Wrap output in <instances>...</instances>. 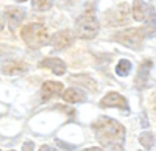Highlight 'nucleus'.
<instances>
[{"mask_svg": "<svg viewBox=\"0 0 156 151\" xmlns=\"http://www.w3.org/2000/svg\"><path fill=\"white\" fill-rule=\"evenodd\" d=\"M92 131L95 140L109 151H122L125 146L126 131L122 123L117 120L101 115L92 122Z\"/></svg>", "mask_w": 156, "mask_h": 151, "instance_id": "nucleus-1", "label": "nucleus"}, {"mask_svg": "<svg viewBox=\"0 0 156 151\" xmlns=\"http://www.w3.org/2000/svg\"><path fill=\"white\" fill-rule=\"evenodd\" d=\"M98 30H100V23H98V19L95 16L94 8L84 9L75 22V34L80 39L89 41V39H94L98 34Z\"/></svg>", "mask_w": 156, "mask_h": 151, "instance_id": "nucleus-2", "label": "nucleus"}, {"mask_svg": "<svg viewBox=\"0 0 156 151\" xmlns=\"http://www.w3.org/2000/svg\"><path fill=\"white\" fill-rule=\"evenodd\" d=\"M20 36L23 42L27 44L30 48H41L50 42V36L47 28L42 23H28L23 25Z\"/></svg>", "mask_w": 156, "mask_h": 151, "instance_id": "nucleus-3", "label": "nucleus"}, {"mask_svg": "<svg viewBox=\"0 0 156 151\" xmlns=\"http://www.w3.org/2000/svg\"><path fill=\"white\" fill-rule=\"evenodd\" d=\"M145 31L142 27L139 28H126V30H122L119 33L114 34V41L119 42L128 48H133V50H137L142 47L145 41Z\"/></svg>", "mask_w": 156, "mask_h": 151, "instance_id": "nucleus-4", "label": "nucleus"}, {"mask_svg": "<svg viewBox=\"0 0 156 151\" xmlns=\"http://www.w3.org/2000/svg\"><path fill=\"white\" fill-rule=\"evenodd\" d=\"M100 106H101V108H119V109H123V111H126V112L129 111L126 98H123L120 94H117V92H109V94H106L105 97L101 98Z\"/></svg>", "mask_w": 156, "mask_h": 151, "instance_id": "nucleus-5", "label": "nucleus"}, {"mask_svg": "<svg viewBox=\"0 0 156 151\" xmlns=\"http://www.w3.org/2000/svg\"><path fill=\"white\" fill-rule=\"evenodd\" d=\"M151 67H153V62H151L150 59H145V61L139 66L137 75H136V81H134V84H136V87H137L139 91H144L145 87H147Z\"/></svg>", "mask_w": 156, "mask_h": 151, "instance_id": "nucleus-6", "label": "nucleus"}, {"mask_svg": "<svg viewBox=\"0 0 156 151\" xmlns=\"http://www.w3.org/2000/svg\"><path fill=\"white\" fill-rule=\"evenodd\" d=\"M64 86L62 83L58 81H45L41 87V100L42 101H48V100L58 97L59 94H62Z\"/></svg>", "mask_w": 156, "mask_h": 151, "instance_id": "nucleus-7", "label": "nucleus"}, {"mask_svg": "<svg viewBox=\"0 0 156 151\" xmlns=\"http://www.w3.org/2000/svg\"><path fill=\"white\" fill-rule=\"evenodd\" d=\"M73 33L70 30H62V31H58L55 33L53 36L50 37V44L53 45L55 48L61 50V48H67L69 45H72L73 42Z\"/></svg>", "mask_w": 156, "mask_h": 151, "instance_id": "nucleus-8", "label": "nucleus"}, {"mask_svg": "<svg viewBox=\"0 0 156 151\" xmlns=\"http://www.w3.org/2000/svg\"><path fill=\"white\" fill-rule=\"evenodd\" d=\"M153 6L145 3L144 0H134L133 2V19L137 22H145L150 16Z\"/></svg>", "mask_w": 156, "mask_h": 151, "instance_id": "nucleus-9", "label": "nucleus"}, {"mask_svg": "<svg viewBox=\"0 0 156 151\" xmlns=\"http://www.w3.org/2000/svg\"><path fill=\"white\" fill-rule=\"evenodd\" d=\"M27 70H28V66L23 61H9L2 67V72L8 75V77H17V75H22Z\"/></svg>", "mask_w": 156, "mask_h": 151, "instance_id": "nucleus-10", "label": "nucleus"}, {"mask_svg": "<svg viewBox=\"0 0 156 151\" xmlns=\"http://www.w3.org/2000/svg\"><path fill=\"white\" fill-rule=\"evenodd\" d=\"M5 12H6V19H8L11 30L19 27L22 20L25 19V9H22V8H6Z\"/></svg>", "mask_w": 156, "mask_h": 151, "instance_id": "nucleus-11", "label": "nucleus"}, {"mask_svg": "<svg viewBox=\"0 0 156 151\" xmlns=\"http://www.w3.org/2000/svg\"><path fill=\"white\" fill-rule=\"evenodd\" d=\"M41 67L50 69L55 75H62L66 72V64L59 59V58H45L41 61Z\"/></svg>", "mask_w": 156, "mask_h": 151, "instance_id": "nucleus-12", "label": "nucleus"}, {"mask_svg": "<svg viewBox=\"0 0 156 151\" xmlns=\"http://www.w3.org/2000/svg\"><path fill=\"white\" fill-rule=\"evenodd\" d=\"M62 98L64 101L67 103H83L86 100V94L81 89H76V87H69L62 92Z\"/></svg>", "mask_w": 156, "mask_h": 151, "instance_id": "nucleus-13", "label": "nucleus"}, {"mask_svg": "<svg viewBox=\"0 0 156 151\" xmlns=\"http://www.w3.org/2000/svg\"><path fill=\"white\" fill-rule=\"evenodd\" d=\"M131 69H133L131 61L129 59H120L119 64L115 66V73L119 75V77H126V75H129Z\"/></svg>", "mask_w": 156, "mask_h": 151, "instance_id": "nucleus-14", "label": "nucleus"}, {"mask_svg": "<svg viewBox=\"0 0 156 151\" xmlns=\"http://www.w3.org/2000/svg\"><path fill=\"white\" fill-rule=\"evenodd\" d=\"M139 142H140V145L144 148L150 149L154 145V136L150 131H144V132H140V136H139Z\"/></svg>", "mask_w": 156, "mask_h": 151, "instance_id": "nucleus-15", "label": "nucleus"}, {"mask_svg": "<svg viewBox=\"0 0 156 151\" xmlns=\"http://www.w3.org/2000/svg\"><path fill=\"white\" fill-rule=\"evenodd\" d=\"M31 6L36 11H47L53 6V0H31Z\"/></svg>", "mask_w": 156, "mask_h": 151, "instance_id": "nucleus-16", "label": "nucleus"}, {"mask_svg": "<svg viewBox=\"0 0 156 151\" xmlns=\"http://www.w3.org/2000/svg\"><path fill=\"white\" fill-rule=\"evenodd\" d=\"M22 151H34V143L31 140H27L22 145Z\"/></svg>", "mask_w": 156, "mask_h": 151, "instance_id": "nucleus-17", "label": "nucleus"}, {"mask_svg": "<svg viewBox=\"0 0 156 151\" xmlns=\"http://www.w3.org/2000/svg\"><path fill=\"white\" fill-rule=\"evenodd\" d=\"M39 151H58V149H55L53 146H50V145H42L41 148H39Z\"/></svg>", "mask_w": 156, "mask_h": 151, "instance_id": "nucleus-18", "label": "nucleus"}, {"mask_svg": "<svg viewBox=\"0 0 156 151\" xmlns=\"http://www.w3.org/2000/svg\"><path fill=\"white\" fill-rule=\"evenodd\" d=\"M84 151H103V149H100V148H87Z\"/></svg>", "mask_w": 156, "mask_h": 151, "instance_id": "nucleus-19", "label": "nucleus"}, {"mask_svg": "<svg viewBox=\"0 0 156 151\" xmlns=\"http://www.w3.org/2000/svg\"><path fill=\"white\" fill-rule=\"evenodd\" d=\"M12 2H19V3H22V2H27V0H12Z\"/></svg>", "mask_w": 156, "mask_h": 151, "instance_id": "nucleus-20", "label": "nucleus"}]
</instances>
